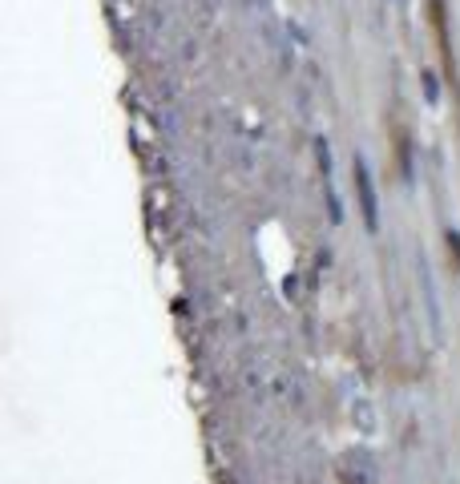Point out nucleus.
Masks as SVG:
<instances>
[{
	"label": "nucleus",
	"mask_w": 460,
	"mask_h": 484,
	"mask_svg": "<svg viewBox=\"0 0 460 484\" xmlns=\"http://www.w3.org/2000/svg\"><path fill=\"white\" fill-rule=\"evenodd\" d=\"M420 287H424V303H428V319H432V331L440 335V299H436V287H432V275L420 258Z\"/></svg>",
	"instance_id": "2"
},
{
	"label": "nucleus",
	"mask_w": 460,
	"mask_h": 484,
	"mask_svg": "<svg viewBox=\"0 0 460 484\" xmlns=\"http://www.w3.org/2000/svg\"><path fill=\"white\" fill-rule=\"evenodd\" d=\"M355 190H360V206H364L368 231H380V202H375V190H371V178H368V165L364 161H355Z\"/></svg>",
	"instance_id": "1"
}]
</instances>
